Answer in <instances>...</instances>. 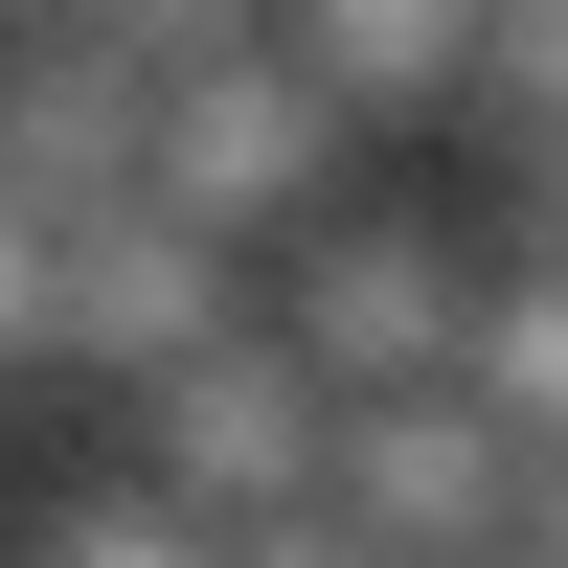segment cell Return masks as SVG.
<instances>
[{"label": "cell", "instance_id": "cell-1", "mask_svg": "<svg viewBox=\"0 0 568 568\" xmlns=\"http://www.w3.org/2000/svg\"><path fill=\"white\" fill-rule=\"evenodd\" d=\"M273 342H296L342 409L455 387V342H478V251H455V227H409V205H318L296 251H273Z\"/></svg>", "mask_w": 568, "mask_h": 568}, {"label": "cell", "instance_id": "cell-2", "mask_svg": "<svg viewBox=\"0 0 568 568\" xmlns=\"http://www.w3.org/2000/svg\"><path fill=\"white\" fill-rule=\"evenodd\" d=\"M136 478H160L182 524H296V500H342V387L251 318V342H205L182 387H136Z\"/></svg>", "mask_w": 568, "mask_h": 568}, {"label": "cell", "instance_id": "cell-3", "mask_svg": "<svg viewBox=\"0 0 568 568\" xmlns=\"http://www.w3.org/2000/svg\"><path fill=\"white\" fill-rule=\"evenodd\" d=\"M342 91L296 69V45H251V69H182L160 91V205L205 227V251H296L318 205H342Z\"/></svg>", "mask_w": 568, "mask_h": 568}, {"label": "cell", "instance_id": "cell-4", "mask_svg": "<svg viewBox=\"0 0 568 568\" xmlns=\"http://www.w3.org/2000/svg\"><path fill=\"white\" fill-rule=\"evenodd\" d=\"M251 273H227L205 251V227H182V205H114V227H69V296H45V364H91V387H182V364H205V342H251Z\"/></svg>", "mask_w": 568, "mask_h": 568}, {"label": "cell", "instance_id": "cell-5", "mask_svg": "<svg viewBox=\"0 0 568 568\" xmlns=\"http://www.w3.org/2000/svg\"><path fill=\"white\" fill-rule=\"evenodd\" d=\"M342 524L387 546V568H500V546H524V433H500L478 387L342 409Z\"/></svg>", "mask_w": 568, "mask_h": 568}, {"label": "cell", "instance_id": "cell-6", "mask_svg": "<svg viewBox=\"0 0 568 568\" xmlns=\"http://www.w3.org/2000/svg\"><path fill=\"white\" fill-rule=\"evenodd\" d=\"M0 205L45 227L160 205V69H114L91 23H0Z\"/></svg>", "mask_w": 568, "mask_h": 568}, {"label": "cell", "instance_id": "cell-7", "mask_svg": "<svg viewBox=\"0 0 568 568\" xmlns=\"http://www.w3.org/2000/svg\"><path fill=\"white\" fill-rule=\"evenodd\" d=\"M273 45H296L342 114H478V45H500V0H273Z\"/></svg>", "mask_w": 568, "mask_h": 568}, {"label": "cell", "instance_id": "cell-8", "mask_svg": "<svg viewBox=\"0 0 568 568\" xmlns=\"http://www.w3.org/2000/svg\"><path fill=\"white\" fill-rule=\"evenodd\" d=\"M455 387H478L524 455L568 433V251H500V273H478V342H455Z\"/></svg>", "mask_w": 568, "mask_h": 568}, {"label": "cell", "instance_id": "cell-9", "mask_svg": "<svg viewBox=\"0 0 568 568\" xmlns=\"http://www.w3.org/2000/svg\"><path fill=\"white\" fill-rule=\"evenodd\" d=\"M23 568H227V524H182L160 478H91V500H45Z\"/></svg>", "mask_w": 568, "mask_h": 568}, {"label": "cell", "instance_id": "cell-10", "mask_svg": "<svg viewBox=\"0 0 568 568\" xmlns=\"http://www.w3.org/2000/svg\"><path fill=\"white\" fill-rule=\"evenodd\" d=\"M69 23L114 45V69H160V91H182V69H251V45H273V0H69Z\"/></svg>", "mask_w": 568, "mask_h": 568}, {"label": "cell", "instance_id": "cell-11", "mask_svg": "<svg viewBox=\"0 0 568 568\" xmlns=\"http://www.w3.org/2000/svg\"><path fill=\"white\" fill-rule=\"evenodd\" d=\"M45 296H69V227L0 205V364H45Z\"/></svg>", "mask_w": 568, "mask_h": 568}, {"label": "cell", "instance_id": "cell-12", "mask_svg": "<svg viewBox=\"0 0 568 568\" xmlns=\"http://www.w3.org/2000/svg\"><path fill=\"white\" fill-rule=\"evenodd\" d=\"M227 568H387V546H364L342 500H296V524H227Z\"/></svg>", "mask_w": 568, "mask_h": 568}, {"label": "cell", "instance_id": "cell-13", "mask_svg": "<svg viewBox=\"0 0 568 568\" xmlns=\"http://www.w3.org/2000/svg\"><path fill=\"white\" fill-rule=\"evenodd\" d=\"M524 568H568V433L524 455Z\"/></svg>", "mask_w": 568, "mask_h": 568}, {"label": "cell", "instance_id": "cell-14", "mask_svg": "<svg viewBox=\"0 0 568 568\" xmlns=\"http://www.w3.org/2000/svg\"><path fill=\"white\" fill-rule=\"evenodd\" d=\"M500 568H524V546H500Z\"/></svg>", "mask_w": 568, "mask_h": 568}]
</instances>
